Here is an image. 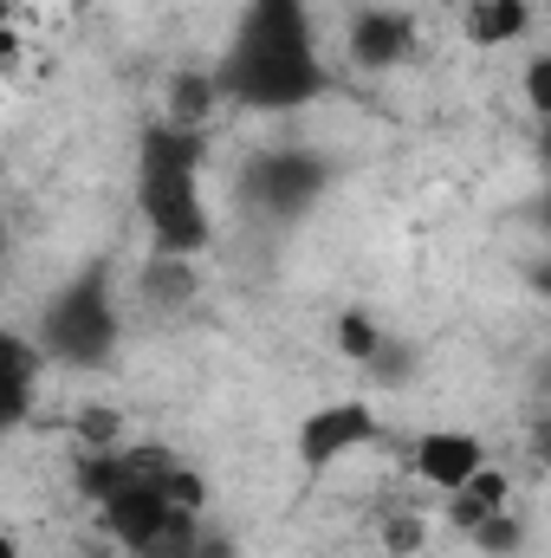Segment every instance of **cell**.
Listing matches in <instances>:
<instances>
[{
  "label": "cell",
  "mask_w": 551,
  "mask_h": 558,
  "mask_svg": "<svg viewBox=\"0 0 551 558\" xmlns=\"http://www.w3.org/2000/svg\"><path fill=\"white\" fill-rule=\"evenodd\" d=\"M221 105L241 111H305L325 92V59L311 33L305 0H247L221 65H215Z\"/></svg>",
  "instance_id": "6da1fadb"
},
{
  "label": "cell",
  "mask_w": 551,
  "mask_h": 558,
  "mask_svg": "<svg viewBox=\"0 0 551 558\" xmlns=\"http://www.w3.org/2000/svg\"><path fill=\"white\" fill-rule=\"evenodd\" d=\"M201 131H182L169 118L137 131V215L149 228V254L195 260L215 241V215L201 195Z\"/></svg>",
  "instance_id": "7a4b0ae2"
},
{
  "label": "cell",
  "mask_w": 551,
  "mask_h": 558,
  "mask_svg": "<svg viewBox=\"0 0 551 558\" xmlns=\"http://www.w3.org/2000/svg\"><path fill=\"white\" fill-rule=\"evenodd\" d=\"M39 357L46 364H65V371H105L124 344V318H118V292L105 267H85L72 286H59L39 312V331H33Z\"/></svg>",
  "instance_id": "3957f363"
},
{
  "label": "cell",
  "mask_w": 551,
  "mask_h": 558,
  "mask_svg": "<svg viewBox=\"0 0 551 558\" xmlns=\"http://www.w3.org/2000/svg\"><path fill=\"white\" fill-rule=\"evenodd\" d=\"M325 189H331V162H325L318 149H298V143L254 156V162H247V175H241V202H247L254 215L279 221V228L305 221V215L318 208V195H325Z\"/></svg>",
  "instance_id": "277c9868"
},
{
  "label": "cell",
  "mask_w": 551,
  "mask_h": 558,
  "mask_svg": "<svg viewBox=\"0 0 551 558\" xmlns=\"http://www.w3.org/2000/svg\"><path fill=\"white\" fill-rule=\"evenodd\" d=\"M370 441H377V410H370L364 397L325 403V410L298 416V428H292V454H298V468H305L311 481L331 474L338 461H351V454L370 448Z\"/></svg>",
  "instance_id": "5b68a950"
},
{
  "label": "cell",
  "mask_w": 551,
  "mask_h": 558,
  "mask_svg": "<svg viewBox=\"0 0 551 558\" xmlns=\"http://www.w3.org/2000/svg\"><path fill=\"white\" fill-rule=\"evenodd\" d=\"M344 59L357 72H396L415 59V20L403 7H364L344 26Z\"/></svg>",
  "instance_id": "8992f818"
},
{
  "label": "cell",
  "mask_w": 551,
  "mask_h": 558,
  "mask_svg": "<svg viewBox=\"0 0 551 558\" xmlns=\"http://www.w3.org/2000/svg\"><path fill=\"white\" fill-rule=\"evenodd\" d=\"M409 468H415V481L454 494L461 481H474V474L487 468V448H480V435H467V428H428L409 448Z\"/></svg>",
  "instance_id": "52a82bcc"
},
{
  "label": "cell",
  "mask_w": 551,
  "mask_h": 558,
  "mask_svg": "<svg viewBox=\"0 0 551 558\" xmlns=\"http://www.w3.org/2000/svg\"><path fill=\"white\" fill-rule=\"evenodd\" d=\"M39 371H46L39 344H33V338H20V331H0V435L33 416Z\"/></svg>",
  "instance_id": "ba28073f"
},
{
  "label": "cell",
  "mask_w": 551,
  "mask_h": 558,
  "mask_svg": "<svg viewBox=\"0 0 551 558\" xmlns=\"http://www.w3.org/2000/svg\"><path fill=\"white\" fill-rule=\"evenodd\" d=\"M461 26L474 46H513L532 33V0H474Z\"/></svg>",
  "instance_id": "9c48e42d"
},
{
  "label": "cell",
  "mask_w": 551,
  "mask_h": 558,
  "mask_svg": "<svg viewBox=\"0 0 551 558\" xmlns=\"http://www.w3.org/2000/svg\"><path fill=\"white\" fill-rule=\"evenodd\" d=\"M506 507V474L500 468H480L474 481H461L454 494H448V526L454 533H474L487 513H500Z\"/></svg>",
  "instance_id": "30bf717a"
},
{
  "label": "cell",
  "mask_w": 551,
  "mask_h": 558,
  "mask_svg": "<svg viewBox=\"0 0 551 558\" xmlns=\"http://www.w3.org/2000/svg\"><path fill=\"white\" fill-rule=\"evenodd\" d=\"M137 292H143V305H156V312L188 305V299H195V260L149 254V260H143V274H137Z\"/></svg>",
  "instance_id": "8fae6325"
},
{
  "label": "cell",
  "mask_w": 551,
  "mask_h": 558,
  "mask_svg": "<svg viewBox=\"0 0 551 558\" xmlns=\"http://www.w3.org/2000/svg\"><path fill=\"white\" fill-rule=\"evenodd\" d=\"M215 105H221L215 72H182V78L169 85V124H182V131H201Z\"/></svg>",
  "instance_id": "7c38bea8"
},
{
  "label": "cell",
  "mask_w": 551,
  "mask_h": 558,
  "mask_svg": "<svg viewBox=\"0 0 551 558\" xmlns=\"http://www.w3.org/2000/svg\"><path fill=\"white\" fill-rule=\"evenodd\" d=\"M383 338H390V331H383L370 312H338V351H344L351 364H370Z\"/></svg>",
  "instance_id": "4fadbf2b"
},
{
  "label": "cell",
  "mask_w": 551,
  "mask_h": 558,
  "mask_svg": "<svg viewBox=\"0 0 551 558\" xmlns=\"http://www.w3.org/2000/svg\"><path fill=\"white\" fill-rule=\"evenodd\" d=\"M467 539H474V553H487V558H513V553H519V520H513V507L487 513Z\"/></svg>",
  "instance_id": "5bb4252c"
},
{
  "label": "cell",
  "mask_w": 551,
  "mask_h": 558,
  "mask_svg": "<svg viewBox=\"0 0 551 558\" xmlns=\"http://www.w3.org/2000/svg\"><path fill=\"white\" fill-rule=\"evenodd\" d=\"M78 441L85 448H118L124 441V416L118 410H78Z\"/></svg>",
  "instance_id": "9a60e30c"
},
{
  "label": "cell",
  "mask_w": 551,
  "mask_h": 558,
  "mask_svg": "<svg viewBox=\"0 0 551 558\" xmlns=\"http://www.w3.org/2000/svg\"><path fill=\"white\" fill-rule=\"evenodd\" d=\"M415 546H421V520H415V513H403V520H390V526H383V553H390V558H409Z\"/></svg>",
  "instance_id": "2e32d148"
},
{
  "label": "cell",
  "mask_w": 551,
  "mask_h": 558,
  "mask_svg": "<svg viewBox=\"0 0 551 558\" xmlns=\"http://www.w3.org/2000/svg\"><path fill=\"white\" fill-rule=\"evenodd\" d=\"M526 92H532V111H546V59L526 65Z\"/></svg>",
  "instance_id": "e0dca14e"
},
{
  "label": "cell",
  "mask_w": 551,
  "mask_h": 558,
  "mask_svg": "<svg viewBox=\"0 0 551 558\" xmlns=\"http://www.w3.org/2000/svg\"><path fill=\"white\" fill-rule=\"evenodd\" d=\"M0 558H20V546H13V533H0Z\"/></svg>",
  "instance_id": "ac0fdd59"
}]
</instances>
